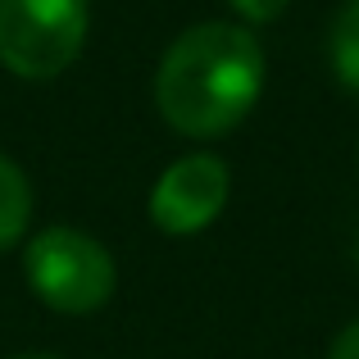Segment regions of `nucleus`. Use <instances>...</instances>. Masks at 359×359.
<instances>
[{"label": "nucleus", "instance_id": "obj_1", "mask_svg": "<svg viewBox=\"0 0 359 359\" xmlns=\"http://www.w3.org/2000/svg\"><path fill=\"white\" fill-rule=\"evenodd\" d=\"M264 91V50L241 23H196L155 69L159 118L191 141L232 132Z\"/></svg>", "mask_w": 359, "mask_h": 359}, {"label": "nucleus", "instance_id": "obj_2", "mask_svg": "<svg viewBox=\"0 0 359 359\" xmlns=\"http://www.w3.org/2000/svg\"><path fill=\"white\" fill-rule=\"evenodd\" d=\"M23 278L55 314H96L109 305L118 273L109 250L78 228H41L23 250Z\"/></svg>", "mask_w": 359, "mask_h": 359}, {"label": "nucleus", "instance_id": "obj_3", "mask_svg": "<svg viewBox=\"0 0 359 359\" xmlns=\"http://www.w3.org/2000/svg\"><path fill=\"white\" fill-rule=\"evenodd\" d=\"M91 0H0V64L23 82H50L82 55Z\"/></svg>", "mask_w": 359, "mask_h": 359}, {"label": "nucleus", "instance_id": "obj_4", "mask_svg": "<svg viewBox=\"0 0 359 359\" xmlns=\"http://www.w3.org/2000/svg\"><path fill=\"white\" fill-rule=\"evenodd\" d=\"M232 191V173L219 155L196 150L182 155L159 173L155 191H150V223L164 237H196L223 214Z\"/></svg>", "mask_w": 359, "mask_h": 359}, {"label": "nucleus", "instance_id": "obj_5", "mask_svg": "<svg viewBox=\"0 0 359 359\" xmlns=\"http://www.w3.org/2000/svg\"><path fill=\"white\" fill-rule=\"evenodd\" d=\"M27 223H32V187H27V173L9 155H0V250L23 241Z\"/></svg>", "mask_w": 359, "mask_h": 359}, {"label": "nucleus", "instance_id": "obj_6", "mask_svg": "<svg viewBox=\"0 0 359 359\" xmlns=\"http://www.w3.org/2000/svg\"><path fill=\"white\" fill-rule=\"evenodd\" d=\"M327 60H332L337 82L359 96V0H346L341 14L332 18V32H327Z\"/></svg>", "mask_w": 359, "mask_h": 359}, {"label": "nucleus", "instance_id": "obj_7", "mask_svg": "<svg viewBox=\"0 0 359 359\" xmlns=\"http://www.w3.org/2000/svg\"><path fill=\"white\" fill-rule=\"evenodd\" d=\"M228 5L237 9V18H245V23H278L291 0H228Z\"/></svg>", "mask_w": 359, "mask_h": 359}, {"label": "nucleus", "instance_id": "obj_8", "mask_svg": "<svg viewBox=\"0 0 359 359\" xmlns=\"http://www.w3.org/2000/svg\"><path fill=\"white\" fill-rule=\"evenodd\" d=\"M327 359H359V318L355 323H346L341 332H337L332 351H327Z\"/></svg>", "mask_w": 359, "mask_h": 359}, {"label": "nucleus", "instance_id": "obj_9", "mask_svg": "<svg viewBox=\"0 0 359 359\" xmlns=\"http://www.w3.org/2000/svg\"><path fill=\"white\" fill-rule=\"evenodd\" d=\"M9 359H60V355H46V351H27V355H9Z\"/></svg>", "mask_w": 359, "mask_h": 359}, {"label": "nucleus", "instance_id": "obj_10", "mask_svg": "<svg viewBox=\"0 0 359 359\" xmlns=\"http://www.w3.org/2000/svg\"><path fill=\"white\" fill-rule=\"evenodd\" d=\"M355 269H359V237H355Z\"/></svg>", "mask_w": 359, "mask_h": 359}]
</instances>
